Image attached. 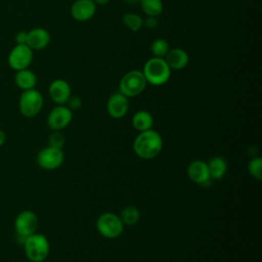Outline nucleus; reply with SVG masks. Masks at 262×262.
Segmentation results:
<instances>
[{"label": "nucleus", "mask_w": 262, "mask_h": 262, "mask_svg": "<svg viewBox=\"0 0 262 262\" xmlns=\"http://www.w3.org/2000/svg\"><path fill=\"white\" fill-rule=\"evenodd\" d=\"M164 146L161 134L152 128L139 132L133 141V150L137 157L143 160H151L158 157Z\"/></svg>", "instance_id": "1"}, {"label": "nucleus", "mask_w": 262, "mask_h": 262, "mask_svg": "<svg viewBox=\"0 0 262 262\" xmlns=\"http://www.w3.org/2000/svg\"><path fill=\"white\" fill-rule=\"evenodd\" d=\"M171 71L172 70L164 58L152 56L145 61L141 72L147 84L152 86H162L169 81Z\"/></svg>", "instance_id": "2"}, {"label": "nucleus", "mask_w": 262, "mask_h": 262, "mask_svg": "<svg viewBox=\"0 0 262 262\" xmlns=\"http://www.w3.org/2000/svg\"><path fill=\"white\" fill-rule=\"evenodd\" d=\"M25 255L31 262H43L50 253V244L48 238L42 234L35 232L29 235L23 243Z\"/></svg>", "instance_id": "3"}, {"label": "nucleus", "mask_w": 262, "mask_h": 262, "mask_svg": "<svg viewBox=\"0 0 262 262\" xmlns=\"http://www.w3.org/2000/svg\"><path fill=\"white\" fill-rule=\"evenodd\" d=\"M147 82L139 70H131L124 74L119 82V92L126 97H135L141 94L146 88Z\"/></svg>", "instance_id": "4"}, {"label": "nucleus", "mask_w": 262, "mask_h": 262, "mask_svg": "<svg viewBox=\"0 0 262 262\" xmlns=\"http://www.w3.org/2000/svg\"><path fill=\"white\" fill-rule=\"evenodd\" d=\"M95 225L98 233L110 239L119 237L123 233L125 226L120 216L112 212H105L99 215Z\"/></svg>", "instance_id": "5"}, {"label": "nucleus", "mask_w": 262, "mask_h": 262, "mask_svg": "<svg viewBox=\"0 0 262 262\" xmlns=\"http://www.w3.org/2000/svg\"><path fill=\"white\" fill-rule=\"evenodd\" d=\"M43 104V95L36 88L23 91L18 99V110L26 118L36 117L41 112Z\"/></svg>", "instance_id": "6"}, {"label": "nucleus", "mask_w": 262, "mask_h": 262, "mask_svg": "<svg viewBox=\"0 0 262 262\" xmlns=\"http://www.w3.org/2000/svg\"><path fill=\"white\" fill-rule=\"evenodd\" d=\"M38 223V216L31 210H24L17 214L14 219V231L17 241L21 245L29 235L37 231Z\"/></svg>", "instance_id": "7"}, {"label": "nucleus", "mask_w": 262, "mask_h": 262, "mask_svg": "<svg viewBox=\"0 0 262 262\" xmlns=\"http://www.w3.org/2000/svg\"><path fill=\"white\" fill-rule=\"evenodd\" d=\"M34 58V51L27 44H15L10 50L7 63L13 71H20L28 69Z\"/></svg>", "instance_id": "8"}, {"label": "nucleus", "mask_w": 262, "mask_h": 262, "mask_svg": "<svg viewBox=\"0 0 262 262\" xmlns=\"http://www.w3.org/2000/svg\"><path fill=\"white\" fill-rule=\"evenodd\" d=\"M64 161V154L62 149L47 145L39 150L37 154L36 162L38 166L47 171L56 170L59 168Z\"/></svg>", "instance_id": "9"}, {"label": "nucleus", "mask_w": 262, "mask_h": 262, "mask_svg": "<svg viewBox=\"0 0 262 262\" xmlns=\"http://www.w3.org/2000/svg\"><path fill=\"white\" fill-rule=\"evenodd\" d=\"M73 120V112L66 105L54 106L47 116V125L52 131H60L67 128Z\"/></svg>", "instance_id": "10"}, {"label": "nucleus", "mask_w": 262, "mask_h": 262, "mask_svg": "<svg viewBox=\"0 0 262 262\" xmlns=\"http://www.w3.org/2000/svg\"><path fill=\"white\" fill-rule=\"evenodd\" d=\"M106 111L113 119L125 117L129 111V98L119 91L114 92L107 98Z\"/></svg>", "instance_id": "11"}, {"label": "nucleus", "mask_w": 262, "mask_h": 262, "mask_svg": "<svg viewBox=\"0 0 262 262\" xmlns=\"http://www.w3.org/2000/svg\"><path fill=\"white\" fill-rule=\"evenodd\" d=\"M48 94L56 105L66 104L72 95V89L68 81L63 79H55L49 84Z\"/></svg>", "instance_id": "12"}, {"label": "nucleus", "mask_w": 262, "mask_h": 262, "mask_svg": "<svg viewBox=\"0 0 262 262\" xmlns=\"http://www.w3.org/2000/svg\"><path fill=\"white\" fill-rule=\"evenodd\" d=\"M186 173L188 178L199 185L208 184L212 180L210 177L208 164L202 160L191 161L187 166Z\"/></svg>", "instance_id": "13"}, {"label": "nucleus", "mask_w": 262, "mask_h": 262, "mask_svg": "<svg viewBox=\"0 0 262 262\" xmlns=\"http://www.w3.org/2000/svg\"><path fill=\"white\" fill-rule=\"evenodd\" d=\"M96 12V4L93 0H75L70 8L71 16L77 21H87Z\"/></svg>", "instance_id": "14"}, {"label": "nucleus", "mask_w": 262, "mask_h": 262, "mask_svg": "<svg viewBox=\"0 0 262 262\" xmlns=\"http://www.w3.org/2000/svg\"><path fill=\"white\" fill-rule=\"evenodd\" d=\"M50 33L44 28H34L28 31L27 45L33 51H39L46 48L50 43Z\"/></svg>", "instance_id": "15"}, {"label": "nucleus", "mask_w": 262, "mask_h": 262, "mask_svg": "<svg viewBox=\"0 0 262 262\" xmlns=\"http://www.w3.org/2000/svg\"><path fill=\"white\" fill-rule=\"evenodd\" d=\"M164 59L171 70L178 71L187 67L189 62V55L184 49L175 47L169 50Z\"/></svg>", "instance_id": "16"}, {"label": "nucleus", "mask_w": 262, "mask_h": 262, "mask_svg": "<svg viewBox=\"0 0 262 262\" xmlns=\"http://www.w3.org/2000/svg\"><path fill=\"white\" fill-rule=\"evenodd\" d=\"M14 83L23 91L33 89L37 85V76L29 68L16 71L14 75Z\"/></svg>", "instance_id": "17"}, {"label": "nucleus", "mask_w": 262, "mask_h": 262, "mask_svg": "<svg viewBox=\"0 0 262 262\" xmlns=\"http://www.w3.org/2000/svg\"><path fill=\"white\" fill-rule=\"evenodd\" d=\"M154 125V118L151 114L147 111L140 110L137 111L132 117V126L135 130L142 132L152 128Z\"/></svg>", "instance_id": "18"}, {"label": "nucleus", "mask_w": 262, "mask_h": 262, "mask_svg": "<svg viewBox=\"0 0 262 262\" xmlns=\"http://www.w3.org/2000/svg\"><path fill=\"white\" fill-rule=\"evenodd\" d=\"M207 164L212 180H220L223 178L227 171V162L224 158L220 156L213 157Z\"/></svg>", "instance_id": "19"}, {"label": "nucleus", "mask_w": 262, "mask_h": 262, "mask_svg": "<svg viewBox=\"0 0 262 262\" xmlns=\"http://www.w3.org/2000/svg\"><path fill=\"white\" fill-rule=\"evenodd\" d=\"M119 216L124 225L133 226L140 219V211L137 207L129 205V206H126L125 208H123V210L121 211Z\"/></svg>", "instance_id": "20"}, {"label": "nucleus", "mask_w": 262, "mask_h": 262, "mask_svg": "<svg viewBox=\"0 0 262 262\" xmlns=\"http://www.w3.org/2000/svg\"><path fill=\"white\" fill-rule=\"evenodd\" d=\"M139 5L146 16H159L164 10L162 0H140Z\"/></svg>", "instance_id": "21"}, {"label": "nucleus", "mask_w": 262, "mask_h": 262, "mask_svg": "<svg viewBox=\"0 0 262 262\" xmlns=\"http://www.w3.org/2000/svg\"><path fill=\"white\" fill-rule=\"evenodd\" d=\"M123 25L132 32H137L143 27V18L135 12H127L122 17Z\"/></svg>", "instance_id": "22"}, {"label": "nucleus", "mask_w": 262, "mask_h": 262, "mask_svg": "<svg viewBox=\"0 0 262 262\" xmlns=\"http://www.w3.org/2000/svg\"><path fill=\"white\" fill-rule=\"evenodd\" d=\"M170 49L169 42L164 38L155 39L150 44V52L155 57L164 58Z\"/></svg>", "instance_id": "23"}, {"label": "nucleus", "mask_w": 262, "mask_h": 262, "mask_svg": "<svg viewBox=\"0 0 262 262\" xmlns=\"http://www.w3.org/2000/svg\"><path fill=\"white\" fill-rule=\"evenodd\" d=\"M248 171L250 175L257 179H262V159L260 157H254L248 164Z\"/></svg>", "instance_id": "24"}, {"label": "nucleus", "mask_w": 262, "mask_h": 262, "mask_svg": "<svg viewBox=\"0 0 262 262\" xmlns=\"http://www.w3.org/2000/svg\"><path fill=\"white\" fill-rule=\"evenodd\" d=\"M64 142H66V139H64L63 135L60 133V131H53L48 136V145L49 146L62 149Z\"/></svg>", "instance_id": "25"}, {"label": "nucleus", "mask_w": 262, "mask_h": 262, "mask_svg": "<svg viewBox=\"0 0 262 262\" xmlns=\"http://www.w3.org/2000/svg\"><path fill=\"white\" fill-rule=\"evenodd\" d=\"M66 105H67L72 112L77 111V110H79V108L81 107V105H82V99H81L79 96H77V95H74V96L71 95V97L69 98V100H68V102L66 103Z\"/></svg>", "instance_id": "26"}, {"label": "nucleus", "mask_w": 262, "mask_h": 262, "mask_svg": "<svg viewBox=\"0 0 262 262\" xmlns=\"http://www.w3.org/2000/svg\"><path fill=\"white\" fill-rule=\"evenodd\" d=\"M159 25V20L156 16H146L145 18H143V27L154 30L158 27Z\"/></svg>", "instance_id": "27"}, {"label": "nucleus", "mask_w": 262, "mask_h": 262, "mask_svg": "<svg viewBox=\"0 0 262 262\" xmlns=\"http://www.w3.org/2000/svg\"><path fill=\"white\" fill-rule=\"evenodd\" d=\"M27 38H28V32L27 31H19L16 33L14 39L16 44H27Z\"/></svg>", "instance_id": "28"}, {"label": "nucleus", "mask_w": 262, "mask_h": 262, "mask_svg": "<svg viewBox=\"0 0 262 262\" xmlns=\"http://www.w3.org/2000/svg\"><path fill=\"white\" fill-rule=\"evenodd\" d=\"M5 141H6V133L0 129V147L4 145Z\"/></svg>", "instance_id": "29"}, {"label": "nucleus", "mask_w": 262, "mask_h": 262, "mask_svg": "<svg viewBox=\"0 0 262 262\" xmlns=\"http://www.w3.org/2000/svg\"><path fill=\"white\" fill-rule=\"evenodd\" d=\"M140 0H124V2L130 6H135L137 4H139Z\"/></svg>", "instance_id": "30"}, {"label": "nucleus", "mask_w": 262, "mask_h": 262, "mask_svg": "<svg viewBox=\"0 0 262 262\" xmlns=\"http://www.w3.org/2000/svg\"><path fill=\"white\" fill-rule=\"evenodd\" d=\"M110 1H111V0H93V2L96 4V6H97V5H105V4H107Z\"/></svg>", "instance_id": "31"}]
</instances>
